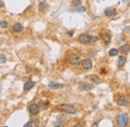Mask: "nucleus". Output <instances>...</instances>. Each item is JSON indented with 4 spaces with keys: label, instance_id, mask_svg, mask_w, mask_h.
<instances>
[{
    "label": "nucleus",
    "instance_id": "5",
    "mask_svg": "<svg viewBox=\"0 0 130 127\" xmlns=\"http://www.w3.org/2000/svg\"><path fill=\"white\" fill-rule=\"evenodd\" d=\"M81 66H82V68H83L84 70H89V69H91L92 66H93L91 59H85V60H83V61L81 62Z\"/></svg>",
    "mask_w": 130,
    "mask_h": 127
},
{
    "label": "nucleus",
    "instance_id": "18",
    "mask_svg": "<svg viewBox=\"0 0 130 127\" xmlns=\"http://www.w3.org/2000/svg\"><path fill=\"white\" fill-rule=\"evenodd\" d=\"M118 52H119L118 49L112 48L111 50H109V55H110V56H116V55H118Z\"/></svg>",
    "mask_w": 130,
    "mask_h": 127
},
{
    "label": "nucleus",
    "instance_id": "25",
    "mask_svg": "<svg viewBox=\"0 0 130 127\" xmlns=\"http://www.w3.org/2000/svg\"><path fill=\"white\" fill-rule=\"evenodd\" d=\"M73 33H74V31H69L68 32V35L69 36H73Z\"/></svg>",
    "mask_w": 130,
    "mask_h": 127
},
{
    "label": "nucleus",
    "instance_id": "8",
    "mask_svg": "<svg viewBox=\"0 0 130 127\" xmlns=\"http://www.w3.org/2000/svg\"><path fill=\"white\" fill-rule=\"evenodd\" d=\"M93 84H90V83H85V82H82L80 84V89L83 90V91H88V90H91L93 89Z\"/></svg>",
    "mask_w": 130,
    "mask_h": 127
},
{
    "label": "nucleus",
    "instance_id": "22",
    "mask_svg": "<svg viewBox=\"0 0 130 127\" xmlns=\"http://www.w3.org/2000/svg\"><path fill=\"white\" fill-rule=\"evenodd\" d=\"M72 3H73V5H75V6H80V5H81V0H73Z\"/></svg>",
    "mask_w": 130,
    "mask_h": 127
},
{
    "label": "nucleus",
    "instance_id": "10",
    "mask_svg": "<svg viewBox=\"0 0 130 127\" xmlns=\"http://www.w3.org/2000/svg\"><path fill=\"white\" fill-rule=\"evenodd\" d=\"M34 85H35V82H33V81H27L25 84H24V90L25 91H27V90H30L32 87H34Z\"/></svg>",
    "mask_w": 130,
    "mask_h": 127
},
{
    "label": "nucleus",
    "instance_id": "21",
    "mask_svg": "<svg viewBox=\"0 0 130 127\" xmlns=\"http://www.w3.org/2000/svg\"><path fill=\"white\" fill-rule=\"evenodd\" d=\"M0 27L1 28H7L8 27V23L6 21H1L0 22Z\"/></svg>",
    "mask_w": 130,
    "mask_h": 127
},
{
    "label": "nucleus",
    "instance_id": "9",
    "mask_svg": "<svg viewBox=\"0 0 130 127\" xmlns=\"http://www.w3.org/2000/svg\"><path fill=\"white\" fill-rule=\"evenodd\" d=\"M105 15H106L107 17H114V16H116V15H117V12H116L114 9H110V8H108V9H106V10H105Z\"/></svg>",
    "mask_w": 130,
    "mask_h": 127
},
{
    "label": "nucleus",
    "instance_id": "2",
    "mask_svg": "<svg viewBox=\"0 0 130 127\" xmlns=\"http://www.w3.org/2000/svg\"><path fill=\"white\" fill-rule=\"evenodd\" d=\"M59 108H60L61 111H63L65 113H68V114H74L77 111V109L74 106L69 105V104H61Z\"/></svg>",
    "mask_w": 130,
    "mask_h": 127
},
{
    "label": "nucleus",
    "instance_id": "19",
    "mask_svg": "<svg viewBox=\"0 0 130 127\" xmlns=\"http://www.w3.org/2000/svg\"><path fill=\"white\" fill-rule=\"evenodd\" d=\"M121 51H122V52H129L130 51L129 44H124V45L121 47Z\"/></svg>",
    "mask_w": 130,
    "mask_h": 127
},
{
    "label": "nucleus",
    "instance_id": "26",
    "mask_svg": "<svg viewBox=\"0 0 130 127\" xmlns=\"http://www.w3.org/2000/svg\"><path fill=\"white\" fill-rule=\"evenodd\" d=\"M2 6H4V3L2 1H0V7H2Z\"/></svg>",
    "mask_w": 130,
    "mask_h": 127
},
{
    "label": "nucleus",
    "instance_id": "13",
    "mask_svg": "<svg viewBox=\"0 0 130 127\" xmlns=\"http://www.w3.org/2000/svg\"><path fill=\"white\" fill-rule=\"evenodd\" d=\"M12 29H13L14 32H21V31L23 30V26H22L20 23H16V24L12 27Z\"/></svg>",
    "mask_w": 130,
    "mask_h": 127
},
{
    "label": "nucleus",
    "instance_id": "16",
    "mask_svg": "<svg viewBox=\"0 0 130 127\" xmlns=\"http://www.w3.org/2000/svg\"><path fill=\"white\" fill-rule=\"evenodd\" d=\"M85 10H86V8L84 6H76V8L72 11L76 12V13H82V12H85Z\"/></svg>",
    "mask_w": 130,
    "mask_h": 127
},
{
    "label": "nucleus",
    "instance_id": "12",
    "mask_svg": "<svg viewBox=\"0 0 130 127\" xmlns=\"http://www.w3.org/2000/svg\"><path fill=\"white\" fill-rule=\"evenodd\" d=\"M102 39L106 42V43H109L110 40H111V34L109 32H105L102 34Z\"/></svg>",
    "mask_w": 130,
    "mask_h": 127
},
{
    "label": "nucleus",
    "instance_id": "14",
    "mask_svg": "<svg viewBox=\"0 0 130 127\" xmlns=\"http://www.w3.org/2000/svg\"><path fill=\"white\" fill-rule=\"evenodd\" d=\"M125 62H126V57H125V56H119L118 62H117L118 67H122V66L125 64Z\"/></svg>",
    "mask_w": 130,
    "mask_h": 127
},
{
    "label": "nucleus",
    "instance_id": "6",
    "mask_svg": "<svg viewBox=\"0 0 130 127\" xmlns=\"http://www.w3.org/2000/svg\"><path fill=\"white\" fill-rule=\"evenodd\" d=\"M117 104L119 106H128L129 105V99L125 96H122L117 100Z\"/></svg>",
    "mask_w": 130,
    "mask_h": 127
},
{
    "label": "nucleus",
    "instance_id": "3",
    "mask_svg": "<svg viewBox=\"0 0 130 127\" xmlns=\"http://www.w3.org/2000/svg\"><path fill=\"white\" fill-rule=\"evenodd\" d=\"M127 122H128V115L126 113H122V114H120L118 116V123L117 124H118L119 127L126 126Z\"/></svg>",
    "mask_w": 130,
    "mask_h": 127
},
{
    "label": "nucleus",
    "instance_id": "4",
    "mask_svg": "<svg viewBox=\"0 0 130 127\" xmlns=\"http://www.w3.org/2000/svg\"><path fill=\"white\" fill-rule=\"evenodd\" d=\"M28 110H29V112H30L31 115H36V114L40 111V104L33 103V104H31V105L29 106Z\"/></svg>",
    "mask_w": 130,
    "mask_h": 127
},
{
    "label": "nucleus",
    "instance_id": "23",
    "mask_svg": "<svg viewBox=\"0 0 130 127\" xmlns=\"http://www.w3.org/2000/svg\"><path fill=\"white\" fill-rule=\"evenodd\" d=\"M6 62V57L4 55H0V63H5Z\"/></svg>",
    "mask_w": 130,
    "mask_h": 127
},
{
    "label": "nucleus",
    "instance_id": "1",
    "mask_svg": "<svg viewBox=\"0 0 130 127\" xmlns=\"http://www.w3.org/2000/svg\"><path fill=\"white\" fill-rule=\"evenodd\" d=\"M78 40L82 43V44H88V43H91V42H95L98 40V37L97 36H91V35H88V34H80L79 37H78Z\"/></svg>",
    "mask_w": 130,
    "mask_h": 127
},
{
    "label": "nucleus",
    "instance_id": "20",
    "mask_svg": "<svg viewBox=\"0 0 130 127\" xmlns=\"http://www.w3.org/2000/svg\"><path fill=\"white\" fill-rule=\"evenodd\" d=\"M24 126L25 127H36L37 126V123H36L35 121H29V122L26 123Z\"/></svg>",
    "mask_w": 130,
    "mask_h": 127
},
{
    "label": "nucleus",
    "instance_id": "7",
    "mask_svg": "<svg viewBox=\"0 0 130 127\" xmlns=\"http://www.w3.org/2000/svg\"><path fill=\"white\" fill-rule=\"evenodd\" d=\"M69 62L73 65H76L80 62V56L79 55H76V54H72L69 58Z\"/></svg>",
    "mask_w": 130,
    "mask_h": 127
},
{
    "label": "nucleus",
    "instance_id": "17",
    "mask_svg": "<svg viewBox=\"0 0 130 127\" xmlns=\"http://www.w3.org/2000/svg\"><path fill=\"white\" fill-rule=\"evenodd\" d=\"M90 78H91V80H92L93 82H95L96 84H100V83H101V79H100V78H98L96 75H91V76H90Z\"/></svg>",
    "mask_w": 130,
    "mask_h": 127
},
{
    "label": "nucleus",
    "instance_id": "24",
    "mask_svg": "<svg viewBox=\"0 0 130 127\" xmlns=\"http://www.w3.org/2000/svg\"><path fill=\"white\" fill-rule=\"evenodd\" d=\"M54 126H62L61 121H56V122L54 123Z\"/></svg>",
    "mask_w": 130,
    "mask_h": 127
},
{
    "label": "nucleus",
    "instance_id": "15",
    "mask_svg": "<svg viewBox=\"0 0 130 127\" xmlns=\"http://www.w3.org/2000/svg\"><path fill=\"white\" fill-rule=\"evenodd\" d=\"M63 85L62 84H57V83H55V82H50L49 84H48V87L50 88V89H58V88H61Z\"/></svg>",
    "mask_w": 130,
    "mask_h": 127
},
{
    "label": "nucleus",
    "instance_id": "11",
    "mask_svg": "<svg viewBox=\"0 0 130 127\" xmlns=\"http://www.w3.org/2000/svg\"><path fill=\"white\" fill-rule=\"evenodd\" d=\"M38 8H39V10H41V11L46 10V9L48 8L47 2H45V1H40V2H39V5H38Z\"/></svg>",
    "mask_w": 130,
    "mask_h": 127
}]
</instances>
